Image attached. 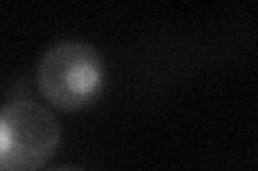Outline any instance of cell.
Returning a JSON list of instances; mask_svg holds the SVG:
<instances>
[{
	"instance_id": "3",
	"label": "cell",
	"mask_w": 258,
	"mask_h": 171,
	"mask_svg": "<svg viewBox=\"0 0 258 171\" xmlns=\"http://www.w3.org/2000/svg\"><path fill=\"white\" fill-rule=\"evenodd\" d=\"M52 171H84V169H78V167H56Z\"/></svg>"
},
{
	"instance_id": "1",
	"label": "cell",
	"mask_w": 258,
	"mask_h": 171,
	"mask_svg": "<svg viewBox=\"0 0 258 171\" xmlns=\"http://www.w3.org/2000/svg\"><path fill=\"white\" fill-rule=\"evenodd\" d=\"M37 86L47 103L64 111L93 105L106 88V62L84 41H60L37 64Z\"/></svg>"
},
{
	"instance_id": "2",
	"label": "cell",
	"mask_w": 258,
	"mask_h": 171,
	"mask_svg": "<svg viewBox=\"0 0 258 171\" xmlns=\"http://www.w3.org/2000/svg\"><path fill=\"white\" fill-rule=\"evenodd\" d=\"M60 124L41 103L18 99L0 105V171H37L60 145Z\"/></svg>"
}]
</instances>
